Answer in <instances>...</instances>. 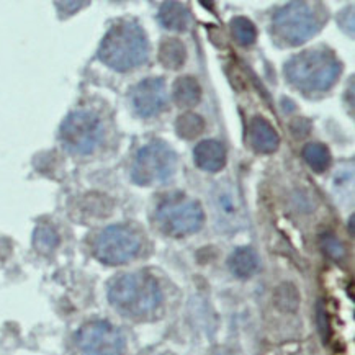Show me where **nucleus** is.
<instances>
[{"instance_id": "f257e3e1", "label": "nucleus", "mask_w": 355, "mask_h": 355, "mask_svg": "<svg viewBox=\"0 0 355 355\" xmlns=\"http://www.w3.org/2000/svg\"><path fill=\"white\" fill-rule=\"evenodd\" d=\"M343 64L329 49H308L285 64V77L303 94L327 92L339 80Z\"/></svg>"}, {"instance_id": "f03ea898", "label": "nucleus", "mask_w": 355, "mask_h": 355, "mask_svg": "<svg viewBox=\"0 0 355 355\" xmlns=\"http://www.w3.org/2000/svg\"><path fill=\"white\" fill-rule=\"evenodd\" d=\"M149 43L144 30L135 21H118L107 31L98 46V59L113 71L126 72L144 64Z\"/></svg>"}, {"instance_id": "7ed1b4c3", "label": "nucleus", "mask_w": 355, "mask_h": 355, "mask_svg": "<svg viewBox=\"0 0 355 355\" xmlns=\"http://www.w3.org/2000/svg\"><path fill=\"white\" fill-rule=\"evenodd\" d=\"M161 300L162 293L156 279L144 272L118 275L108 285V302L123 316H149L156 311Z\"/></svg>"}, {"instance_id": "20e7f679", "label": "nucleus", "mask_w": 355, "mask_h": 355, "mask_svg": "<svg viewBox=\"0 0 355 355\" xmlns=\"http://www.w3.org/2000/svg\"><path fill=\"white\" fill-rule=\"evenodd\" d=\"M320 8L308 2H290L275 12L272 33L286 46H300L311 40L322 28Z\"/></svg>"}, {"instance_id": "39448f33", "label": "nucleus", "mask_w": 355, "mask_h": 355, "mask_svg": "<svg viewBox=\"0 0 355 355\" xmlns=\"http://www.w3.org/2000/svg\"><path fill=\"white\" fill-rule=\"evenodd\" d=\"M179 157L169 144L161 139L151 141L136 154L131 166V179L136 185H164L175 175Z\"/></svg>"}, {"instance_id": "423d86ee", "label": "nucleus", "mask_w": 355, "mask_h": 355, "mask_svg": "<svg viewBox=\"0 0 355 355\" xmlns=\"http://www.w3.org/2000/svg\"><path fill=\"white\" fill-rule=\"evenodd\" d=\"M203 220L202 205L182 193L166 198L156 210L157 227L171 238H184L195 233L203 225Z\"/></svg>"}, {"instance_id": "0eeeda50", "label": "nucleus", "mask_w": 355, "mask_h": 355, "mask_svg": "<svg viewBox=\"0 0 355 355\" xmlns=\"http://www.w3.org/2000/svg\"><path fill=\"white\" fill-rule=\"evenodd\" d=\"M103 138V125L95 113L76 110L69 113L59 128V139L67 151L79 156L92 154Z\"/></svg>"}, {"instance_id": "6e6552de", "label": "nucleus", "mask_w": 355, "mask_h": 355, "mask_svg": "<svg viewBox=\"0 0 355 355\" xmlns=\"http://www.w3.org/2000/svg\"><path fill=\"white\" fill-rule=\"evenodd\" d=\"M141 249V239L128 226L113 225L98 234L94 252L100 262L107 266H123L133 261Z\"/></svg>"}, {"instance_id": "1a4fd4ad", "label": "nucleus", "mask_w": 355, "mask_h": 355, "mask_svg": "<svg viewBox=\"0 0 355 355\" xmlns=\"http://www.w3.org/2000/svg\"><path fill=\"white\" fill-rule=\"evenodd\" d=\"M80 355H125L126 340L121 331L107 321L87 322L77 331Z\"/></svg>"}, {"instance_id": "9d476101", "label": "nucleus", "mask_w": 355, "mask_h": 355, "mask_svg": "<svg viewBox=\"0 0 355 355\" xmlns=\"http://www.w3.org/2000/svg\"><path fill=\"white\" fill-rule=\"evenodd\" d=\"M131 105L141 118H151L167 107L166 82L161 77H149L136 84L130 92Z\"/></svg>"}, {"instance_id": "9b49d317", "label": "nucleus", "mask_w": 355, "mask_h": 355, "mask_svg": "<svg viewBox=\"0 0 355 355\" xmlns=\"http://www.w3.org/2000/svg\"><path fill=\"white\" fill-rule=\"evenodd\" d=\"M193 159L198 169L205 172H220L226 166V149L220 141L205 139L193 149Z\"/></svg>"}, {"instance_id": "f8f14e48", "label": "nucleus", "mask_w": 355, "mask_h": 355, "mask_svg": "<svg viewBox=\"0 0 355 355\" xmlns=\"http://www.w3.org/2000/svg\"><path fill=\"white\" fill-rule=\"evenodd\" d=\"M249 141L256 153L272 154L279 149L280 136L266 118L254 116L249 125Z\"/></svg>"}, {"instance_id": "ddd939ff", "label": "nucleus", "mask_w": 355, "mask_h": 355, "mask_svg": "<svg viewBox=\"0 0 355 355\" xmlns=\"http://www.w3.org/2000/svg\"><path fill=\"white\" fill-rule=\"evenodd\" d=\"M157 20L164 28L171 31H185L192 24L190 10L180 2H166L159 8Z\"/></svg>"}, {"instance_id": "4468645a", "label": "nucleus", "mask_w": 355, "mask_h": 355, "mask_svg": "<svg viewBox=\"0 0 355 355\" xmlns=\"http://www.w3.org/2000/svg\"><path fill=\"white\" fill-rule=\"evenodd\" d=\"M174 102L180 108H193L202 100V87L195 77L182 76L174 82Z\"/></svg>"}, {"instance_id": "2eb2a0df", "label": "nucleus", "mask_w": 355, "mask_h": 355, "mask_svg": "<svg viewBox=\"0 0 355 355\" xmlns=\"http://www.w3.org/2000/svg\"><path fill=\"white\" fill-rule=\"evenodd\" d=\"M259 256L250 248H238L227 261V267L238 279H250L259 270Z\"/></svg>"}, {"instance_id": "dca6fc26", "label": "nucleus", "mask_w": 355, "mask_h": 355, "mask_svg": "<svg viewBox=\"0 0 355 355\" xmlns=\"http://www.w3.org/2000/svg\"><path fill=\"white\" fill-rule=\"evenodd\" d=\"M157 58L166 69H180L187 61L185 44L177 38H166L161 43V46H159Z\"/></svg>"}, {"instance_id": "f3484780", "label": "nucleus", "mask_w": 355, "mask_h": 355, "mask_svg": "<svg viewBox=\"0 0 355 355\" xmlns=\"http://www.w3.org/2000/svg\"><path fill=\"white\" fill-rule=\"evenodd\" d=\"M303 159L304 162L311 167V171H315L316 174H322V172L329 169L331 161H332L327 146L321 143H308L304 146Z\"/></svg>"}, {"instance_id": "a211bd4d", "label": "nucleus", "mask_w": 355, "mask_h": 355, "mask_svg": "<svg viewBox=\"0 0 355 355\" xmlns=\"http://www.w3.org/2000/svg\"><path fill=\"white\" fill-rule=\"evenodd\" d=\"M205 131V120L198 113L187 112L177 116L175 133L182 139H195Z\"/></svg>"}, {"instance_id": "6ab92c4d", "label": "nucleus", "mask_w": 355, "mask_h": 355, "mask_svg": "<svg viewBox=\"0 0 355 355\" xmlns=\"http://www.w3.org/2000/svg\"><path fill=\"white\" fill-rule=\"evenodd\" d=\"M230 30L233 38L241 46H252L257 40V28L249 18L234 17L230 24Z\"/></svg>"}, {"instance_id": "aec40b11", "label": "nucleus", "mask_w": 355, "mask_h": 355, "mask_svg": "<svg viewBox=\"0 0 355 355\" xmlns=\"http://www.w3.org/2000/svg\"><path fill=\"white\" fill-rule=\"evenodd\" d=\"M33 243L40 252H51L59 243L56 231L49 226H38L35 231Z\"/></svg>"}, {"instance_id": "412c9836", "label": "nucleus", "mask_w": 355, "mask_h": 355, "mask_svg": "<svg viewBox=\"0 0 355 355\" xmlns=\"http://www.w3.org/2000/svg\"><path fill=\"white\" fill-rule=\"evenodd\" d=\"M322 245H324L326 252L329 254V256H331L332 259H340V257L344 256V248H343V244H340L339 241L334 238V236L326 234L324 238H322Z\"/></svg>"}]
</instances>
